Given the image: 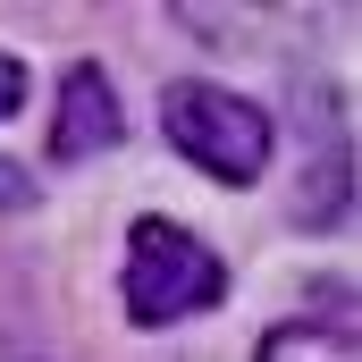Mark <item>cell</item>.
Listing matches in <instances>:
<instances>
[{"instance_id":"6da1fadb","label":"cell","mask_w":362,"mask_h":362,"mask_svg":"<svg viewBox=\"0 0 362 362\" xmlns=\"http://www.w3.org/2000/svg\"><path fill=\"white\" fill-rule=\"evenodd\" d=\"M118 295H127V320H135V329H169V320L211 312V303L228 295V270H219V253H211L194 228H177V219H135Z\"/></svg>"},{"instance_id":"7a4b0ae2","label":"cell","mask_w":362,"mask_h":362,"mask_svg":"<svg viewBox=\"0 0 362 362\" xmlns=\"http://www.w3.org/2000/svg\"><path fill=\"white\" fill-rule=\"evenodd\" d=\"M160 135L219 185H253L270 169V110L228 85H202V76L160 93Z\"/></svg>"},{"instance_id":"3957f363","label":"cell","mask_w":362,"mask_h":362,"mask_svg":"<svg viewBox=\"0 0 362 362\" xmlns=\"http://www.w3.org/2000/svg\"><path fill=\"white\" fill-rule=\"evenodd\" d=\"M101 144H118V93L101 68L59 76V118H51V160H93Z\"/></svg>"},{"instance_id":"277c9868","label":"cell","mask_w":362,"mask_h":362,"mask_svg":"<svg viewBox=\"0 0 362 362\" xmlns=\"http://www.w3.org/2000/svg\"><path fill=\"white\" fill-rule=\"evenodd\" d=\"M262 362H362L354 320H278L262 337Z\"/></svg>"},{"instance_id":"5b68a950","label":"cell","mask_w":362,"mask_h":362,"mask_svg":"<svg viewBox=\"0 0 362 362\" xmlns=\"http://www.w3.org/2000/svg\"><path fill=\"white\" fill-rule=\"evenodd\" d=\"M17 101H25V68H17V59H8V51H0V118H8V110H17Z\"/></svg>"},{"instance_id":"8992f818","label":"cell","mask_w":362,"mask_h":362,"mask_svg":"<svg viewBox=\"0 0 362 362\" xmlns=\"http://www.w3.org/2000/svg\"><path fill=\"white\" fill-rule=\"evenodd\" d=\"M0 202H17V169H0Z\"/></svg>"}]
</instances>
